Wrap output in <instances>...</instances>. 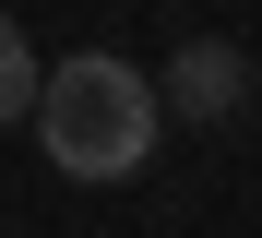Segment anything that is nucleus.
<instances>
[{
  "label": "nucleus",
  "mask_w": 262,
  "mask_h": 238,
  "mask_svg": "<svg viewBox=\"0 0 262 238\" xmlns=\"http://www.w3.org/2000/svg\"><path fill=\"white\" fill-rule=\"evenodd\" d=\"M250 48H227V36H179V60L155 72V107L167 119H191V131H227V119H250Z\"/></svg>",
  "instance_id": "2"
},
{
  "label": "nucleus",
  "mask_w": 262,
  "mask_h": 238,
  "mask_svg": "<svg viewBox=\"0 0 262 238\" xmlns=\"http://www.w3.org/2000/svg\"><path fill=\"white\" fill-rule=\"evenodd\" d=\"M36 72H48V60H36V48H24V24L0 12V131H12V119L36 107Z\"/></svg>",
  "instance_id": "3"
},
{
  "label": "nucleus",
  "mask_w": 262,
  "mask_h": 238,
  "mask_svg": "<svg viewBox=\"0 0 262 238\" xmlns=\"http://www.w3.org/2000/svg\"><path fill=\"white\" fill-rule=\"evenodd\" d=\"M24 119H36V143H48V167H60V179H83V190L131 179V167L155 155V131H167L155 72H131L119 48H72V60H48Z\"/></svg>",
  "instance_id": "1"
}]
</instances>
